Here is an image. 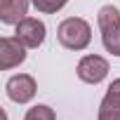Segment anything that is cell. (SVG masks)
Here are the masks:
<instances>
[{
  "label": "cell",
  "mask_w": 120,
  "mask_h": 120,
  "mask_svg": "<svg viewBox=\"0 0 120 120\" xmlns=\"http://www.w3.org/2000/svg\"><path fill=\"white\" fill-rule=\"evenodd\" d=\"M24 42L19 38H3L0 40V68H14L19 66L24 59H26V52H24Z\"/></svg>",
  "instance_id": "cell-6"
},
{
  "label": "cell",
  "mask_w": 120,
  "mask_h": 120,
  "mask_svg": "<svg viewBox=\"0 0 120 120\" xmlns=\"http://www.w3.org/2000/svg\"><path fill=\"white\" fill-rule=\"evenodd\" d=\"M7 97L17 104H26L35 97V80L26 73H19V75H12L7 80Z\"/></svg>",
  "instance_id": "cell-5"
},
{
  "label": "cell",
  "mask_w": 120,
  "mask_h": 120,
  "mask_svg": "<svg viewBox=\"0 0 120 120\" xmlns=\"http://www.w3.org/2000/svg\"><path fill=\"white\" fill-rule=\"evenodd\" d=\"M24 120H56V118L49 106H33V108H28Z\"/></svg>",
  "instance_id": "cell-10"
},
{
  "label": "cell",
  "mask_w": 120,
  "mask_h": 120,
  "mask_svg": "<svg viewBox=\"0 0 120 120\" xmlns=\"http://www.w3.org/2000/svg\"><path fill=\"white\" fill-rule=\"evenodd\" d=\"M59 42L68 49H85L92 40V28L85 19H78V17H71V19H64L59 24Z\"/></svg>",
  "instance_id": "cell-1"
},
{
  "label": "cell",
  "mask_w": 120,
  "mask_h": 120,
  "mask_svg": "<svg viewBox=\"0 0 120 120\" xmlns=\"http://www.w3.org/2000/svg\"><path fill=\"white\" fill-rule=\"evenodd\" d=\"M99 120H120V78L111 82L99 106Z\"/></svg>",
  "instance_id": "cell-7"
},
{
  "label": "cell",
  "mask_w": 120,
  "mask_h": 120,
  "mask_svg": "<svg viewBox=\"0 0 120 120\" xmlns=\"http://www.w3.org/2000/svg\"><path fill=\"white\" fill-rule=\"evenodd\" d=\"M28 0H0V19L5 24H19L26 19Z\"/></svg>",
  "instance_id": "cell-8"
},
{
  "label": "cell",
  "mask_w": 120,
  "mask_h": 120,
  "mask_svg": "<svg viewBox=\"0 0 120 120\" xmlns=\"http://www.w3.org/2000/svg\"><path fill=\"white\" fill-rule=\"evenodd\" d=\"M99 28H101V40H104V47L120 56V12L113 7V5H106L99 10Z\"/></svg>",
  "instance_id": "cell-2"
},
{
  "label": "cell",
  "mask_w": 120,
  "mask_h": 120,
  "mask_svg": "<svg viewBox=\"0 0 120 120\" xmlns=\"http://www.w3.org/2000/svg\"><path fill=\"white\" fill-rule=\"evenodd\" d=\"M17 38L26 45V47H40L45 40V24L40 19L26 17L17 24Z\"/></svg>",
  "instance_id": "cell-4"
},
{
  "label": "cell",
  "mask_w": 120,
  "mask_h": 120,
  "mask_svg": "<svg viewBox=\"0 0 120 120\" xmlns=\"http://www.w3.org/2000/svg\"><path fill=\"white\" fill-rule=\"evenodd\" d=\"M106 75H108V61H106V59H101L97 54H87V56L80 59V64H78V78L82 82L97 85Z\"/></svg>",
  "instance_id": "cell-3"
},
{
  "label": "cell",
  "mask_w": 120,
  "mask_h": 120,
  "mask_svg": "<svg viewBox=\"0 0 120 120\" xmlns=\"http://www.w3.org/2000/svg\"><path fill=\"white\" fill-rule=\"evenodd\" d=\"M31 3L35 5V10L38 12H45V14H52V12H56V10H61L68 0H31Z\"/></svg>",
  "instance_id": "cell-9"
}]
</instances>
